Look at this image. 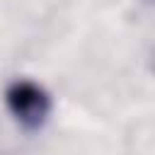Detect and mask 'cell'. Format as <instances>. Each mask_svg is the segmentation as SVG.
I'll return each instance as SVG.
<instances>
[{
    "instance_id": "1",
    "label": "cell",
    "mask_w": 155,
    "mask_h": 155,
    "mask_svg": "<svg viewBox=\"0 0 155 155\" xmlns=\"http://www.w3.org/2000/svg\"><path fill=\"white\" fill-rule=\"evenodd\" d=\"M5 104L10 114L29 131L41 128L51 114V97L48 92L31 82V80H15L5 90Z\"/></svg>"
}]
</instances>
